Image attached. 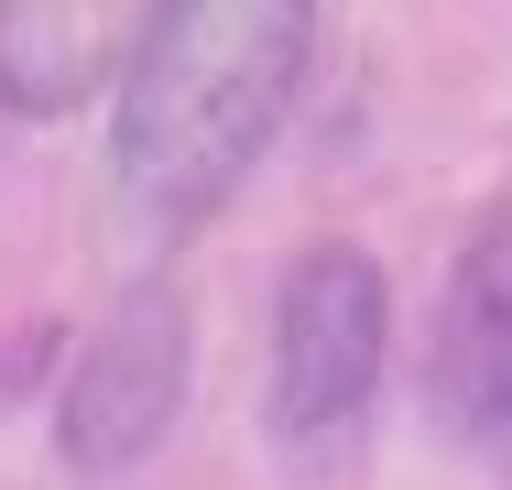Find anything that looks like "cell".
<instances>
[{
  "label": "cell",
  "instance_id": "obj_5",
  "mask_svg": "<svg viewBox=\"0 0 512 490\" xmlns=\"http://www.w3.org/2000/svg\"><path fill=\"white\" fill-rule=\"evenodd\" d=\"M164 0H0V109L11 120H66L99 88H120L142 22Z\"/></svg>",
  "mask_w": 512,
  "mask_h": 490
},
{
  "label": "cell",
  "instance_id": "obj_4",
  "mask_svg": "<svg viewBox=\"0 0 512 490\" xmlns=\"http://www.w3.org/2000/svg\"><path fill=\"white\" fill-rule=\"evenodd\" d=\"M425 414L480 480L512 490V196L447 262L436 327H425Z\"/></svg>",
  "mask_w": 512,
  "mask_h": 490
},
{
  "label": "cell",
  "instance_id": "obj_3",
  "mask_svg": "<svg viewBox=\"0 0 512 490\" xmlns=\"http://www.w3.org/2000/svg\"><path fill=\"white\" fill-rule=\"evenodd\" d=\"M186 305L164 284L120 294L99 327H88V349L66 360V382H55V458L77 469V480H120V469H142L153 447H164V425H175V403H186Z\"/></svg>",
  "mask_w": 512,
  "mask_h": 490
},
{
  "label": "cell",
  "instance_id": "obj_1",
  "mask_svg": "<svg viewBox=\"0 0 512 490\" xmlns=\"http://www.w3.org/2000/svg\"><path fill=\"white\" fill-rule=\"evenodd\" d=\"M306 66L316 0H164L120 66V131H109L120 196L153 229L218 218L295 120Z\"/></svg>",
  "mask_w": 512,
  "mask_h": 490
},
{
  "label": "cell",
  "instance_id": "obj_2",
  "mask_svg": "<svg viewBox=\"0 0 512 490\" xmlns=\"http://www.w3.org/2000/svg\"><path fill=\"white\" fill-rule=\"evenodd\" d=\"M382 349H393V284L360 240H306L273 284V382L262 414L284 447H327L360 425V403L382 382Z\"/></svg>",
  "mask_w": 512,
  "mask_h": 490
}]
</instances>
